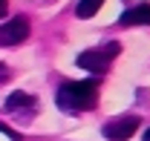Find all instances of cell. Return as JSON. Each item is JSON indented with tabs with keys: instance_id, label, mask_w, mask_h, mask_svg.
Listing matches in <instances>:
<instances>
[{
	"instance_id": "1",
	"label": "cell",
	"mask_w": 150,
	"mask_h": 141,
	"mask_svg": "<svg viewBox=\"0 0 150 141\" xmlns=\"http://www.w3.org/2000/svg\"><path fill=\"white\" fill-rule=\"evenodd\" d=\"M98 104V81H69L58 89V106L64 112H87Z\"/></svg>"
},
{
	"instance_id": "2",
	"label": "cell",
	"mask_w": 150,
	"mask_h": 141,
	"mask_svg": "<svg viewBox=\"0 0 150 141\" xmlns=\"http://www.w3.org/2000/svg\"><path fill=\"white\" fill-rule=\"evenodd\" d=\"M118 52H121L118 43H107V46H101V49H87V52L78 55V66L87 69V72H93V75H104Z\"/></svg>"
},
{
	"instance_id": "3",
	"label": "cell",
	"mask_w": 150,
	"mask_h": 141,
	"mask_svg": "<svg viewBox=\"0 0 150 141\" xmlns=\"http://www.w3.org/2000/svg\"><path fill=\"white\" fill-rule=\"evenodd\" d=\"M3 106H6V115L18 118L20 124H29L38 115V98L29 95V92H12Z\"/></svg>"
},
{
	"instance_id": "4",
	"label": "cell",
	"mask_w": 150,
	"mask_h": 141,
	"mask_svg": "<svg viewBox=\"0 0 150 141\" xmlns=\"http://www.w3.org/2000/svg\"><path fill=\"white\" fill-rule=\"evenodd\" d=\"M139 118L136 115H118V118H110V121L104 124V138L110 141H127L130 135H136V130H139Z\"/></svg>"
},
{
	"instance_id": "5",
	"label": "cell",
	"mask_w": 150,
	"mask_h": 141,
	"mask_svg": "<svg viewBox=\"0 0 150 141\" xmlns=\"http://www.w3.org/2000/svg\"><path fill=\"white\" fill-rule=\"evenodd\" d=\"M29 37V20L26 18H12L0 26V46H18Z\"/></svg>"
},
{
	"instance_id": "6",
	"label": "cell",
	"mask_w": 150,
	"mask_h": 141,
	"mask_svg": "<svg viewBox=\"0 0 150 141\" xmlns=\"http://www.w3.org/2000/svg\"><path fill=\"white\" fill-rule=\"evenodd\" d=\"M118 23L121 26H150V3H139V6L127 9L118 18Z\"/></svg>"
},
{
	"instance_id": "7",
	"label": "cell",
	"mask_w": 150,
	"mask_h": 141,
	"mask_svg": "<svg viewBox=\"0 0 150 141\" xmlns=\"http://www.w3.org/2000/svg\"><path fill=\"white\" fill-rule=\"evenodd\" d=\"M101 6H104V0H81V3H78V9H75V15L87 20V18H93Z\"/></svg>"
},
{
	"instance_id": "8",
	"label": "cell",
	"mask_w": 150,
	"mask_h": 141,
	"mask_svg": "<svg viewBox=\"0 0 150 141\" xmlns=\"http://www.w3.org/2000/svg\"><path fill=\"white\" fill-rule=\"evenodd\" d=\"M0 133H6V135H9L12 141H20V133H15L12 127H6V121H0Z\"/></svg>"
},
{
	"instance_id": "9",
	"label": "cell",
	"mask_w": 150,
	"mask_h": 141,
	"mask_svg": "<svg viewBox=\"0 0 150 141\" xmlns=\"http://www.w3.org/2000/svg\"><path fill=\"white\" fill-rule=\"evenodd\" d=\"M9 75H12V72H9V66H6V63H0V84H3Z\"/></svg>"
},
{
	"instance_id": "10",
	"label": "cell",
	"mask_w": 150,
	"mask_h": 141,
	"mask_svg": "<svg viewBox=\"0 0 150 141\" xmlns=\"http://www.w3.org/2000/svg\"><path fill=\"white\" fill-rule=\"evenodd\" d=\"M0 18H6V0H0Z\"/></svg>"
},
{
	"instance_id": "11",
	"label": "cell",
	"mask_w": 150,
	"mask_h": 141,
	"mask_svg": "<svg viewBox=\"0 0 150 141\" xmlns=\"http://www.w3.org/2000/svg\"><path fill=\"white\" fill-rule=\"evenodd\" d=\"M144 141H150V127H147V130H144Z\"/></svg>"
}]
</instances>
